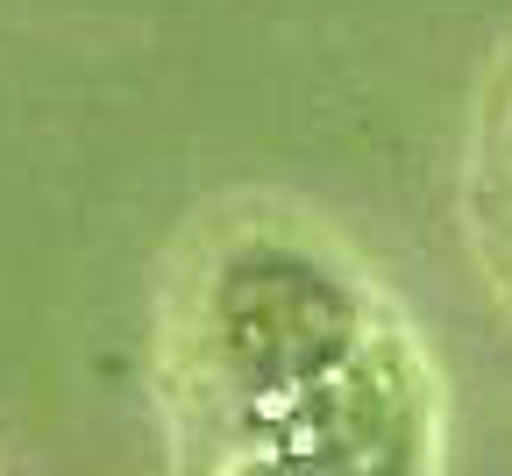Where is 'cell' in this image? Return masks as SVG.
Listing matches in <instances>:
<instances>
[{
	"label": "cell",
	"mask_w": 512,
	"mask_h": 476,
	"mask_svg": "<svg viewBox=\"0 0 512 476\" xmlns=\"http://www.w3.org/2000/svg\"><path fill=\"white\" fill-rule=\"evenodd\" d=\"M470 207H477L484 256L498 263V278H505V292H512V72H505V93H498V107H491V121H484Z\"/></svg>",
	"instance_id": "7a4b0ae2"
},
{
	"label": "cell",
	"mask_w": 512,
	"mask_h": 476,
	"mask_svg": "<svg viewBox=\"0 0 512 476\" xmlns=\"http://www.w3.org/2000/svg\"><path fill=\"white\" fill-rule=\"evenodd\" d=\"M192 476H427L434 398L406 327L292 235H235L178 320Z\"/></svg>",
	"instance_id": "6da1fadb"
}]
</instances>
